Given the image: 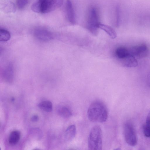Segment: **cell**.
<instances>
[{"mask_svg": "<svg viewBox=\"0 0 150 150\" xmlns=\"http://www.w3.org/2000/svg\"><path fill=\"white\" fill-rule=\"evenodd\" d=\"M63 0H37L32 5V9L41 13L52 11L62 5Z\"/></svg>", "mask_w": 150, "mask_h": 150, "instance_id": "obj_2", "label": "cell"}, {"mask_svg": "<svg viewBox=\"0 0 150 150\" xmlns=\"http://www.w3.org/2000/svg\"><path fill=\"white\" fill-rule=\"evenodd\" d=\"M116 23L117 24H118L119 21V9L118 7H117L116 9Z\"/></svg>", "mask_w": 150, "mask_h": 150, "instance_id": "obj_20", "label": "cell"}, {"mask_svg": "<svg viewBox=\"0 0 150 150\" xmlns=\"http://www.w3.org/2000/svg\"><path fill=\"white\" fill-rule=\"evenodd\" d=\"M12 64L9 63L6 65L2 71V76L4 79L7 82H12L14 77V69Z\"/></svg>", "mask_w": 150, "mask_h": 150, "instance_id": "obj_8", "label": "cell"}, {"mask_svg": "<svg viewBox=\"0 0 150 150\" xmlns=\"http://www.w3.org/2000/svg\"><path fill=\"white\" fill-rule=\"evenodd\" d=\"M21 137V133L18 130H14L11 132L9 137L8 141L11 145H14L18 143Z\"/></svg>", "mask_w": 150, "mask_h": 150, "instance_id": "obj_13", "label": "cell"}, {"mask_svg": "<svg viewBox=\"0 0 150 150\" xmlns=\"http://www.w3.org/2000/svg\"><path fill=\"white\" fill-rule=\"evenodd\" d=\"M11 38V34L7 30L4 29H0V41L6 42L9 40Z\"/></svg>", "mask_w": 150, "mask_h": 150, "instance_id": "obj_17", "label": "cell"}, {"mask_svg": "<svg viewBox=\"0 0 150 150\" xmlns=\"http://www.w3.org/2000/svg\"><path fill=\"white\" fill-rule=\"evenodd\" d=\"M39 119V117L37 115L33 116L31 118V120L33 122H36L38 121Z\"/></svg>", "mask_w": 150, "mask_h": 150, "instance_id": "obj_21", "label": "cell"}, {"mask_svg": "<svg viewBox=\"0 0 150 150\" xmlns=\"http://www.w3.org/2000/svg\"><path fill=\"white\" fill-rule=\"evenodd\" d=\"M57 112L59 116L65 118H69L72 115L70 109L64 105L59 106L57 109Z\"/></svg>", "mask_w": 150, "mask_h": 150, "instance_id": "obj_11", "label": "cell"}, {"mask_svg": "<svg viewBox=\"0 0 150 150\" xmlns=\"http://www.w3.org/2000/svg\"><path fill=\"white\" fill-rule=\"evenodd\" d=\"M122 60L124 66L126 67H135L138 64L134 56L130 54Z\"/></svg>", "mask_w": 150, "mask_h": 150, "instance_id": "obj_10", "label": "cell"}, {"mask_svg": "<svg viewBox=\"0 0 150 150\" xmlns=\"http://www.w3.org/2000/svg\"><path fill=\"white\" fill-rule=\"evenodd\" d=\"M123 134L125 140L129 146H133L137 143V139L134 128L129 122H126L123 126Z\"/></svg>", "mask_w": 150, "mask_h": 150, "instance_id": "obj_4", "label": "cell"}, {"mask_svg": "<svg viewBox=\"0 0 150 150\" xmlns=\"http://www.w3.org/2000/svg\"><path fill=\"white\" fill-rule=\"evenodd\" d=\"M144 126L150 130V111L147 115L145 124Z\"/></svg>", "mask_w": 150, "mask_h": 150, "instance_id": "obj_19", "label": "cell"}, {"mask_svg": "<svg viewBox=\"0 0 150 150\" xmlns=\"http://www.w3.org/2000/svg\"><path fill=\"white\" fill-rule=\"evenodd\" d=\"M100 23L96 9L93 7L91 8L88 13L87 23V28L92 33L95 34L97 33Z\"/></svg>", "mask_w": 150, "mask_h": 150, "instance_id": "obj_5", "label": "cell"}, {"mask_svg": "<svg viewBox=\"0 0 150 150\" xmlns=\"http://www.w3.org/2000/svg\"><path fill=\"white\" fill-rule=\"evenodd\" d=\"M88 147L89 150H102V132L99 126L95 125L91 128L88 137Z\"/></svg>", "mask_w": 150, "mask_h": 150, "instance_id": "obj_3", "label": "cell"}, {"mask_svg": "<svg viewBox=\"0 0 150 150\" xmlns=\"http://www.w3.org/2000/svg\"><path fill=\"white\" fill-rule=\"evenodd\" d=\"M87 115L90 121L102 123L107 120L108 112L106 106L103 103L96 101L93 102L89 106Z\"/></svg>", "mask_w": 150, "mask_h": 150, "instance_id": "obj_1", "label": "cell"}, {"mask_svg": "<svg viewBox=\"0 0 150 150\" xmlns=\"http://www.w3.org/2000/svg\"><path fill=\"white\" fill-rule=\"evenodd\" d=\"M148 50L146 45L145 44H141L134 47L129 51L130 54L134 56L143 57L148 55Z\"/></svg>", "mask_w": 150, "mask_h": 150, "instance_id": "obj_7", "label": "cell"}, {"mask_svg": "<svg viewBox=\"0 0 150 150\" xmlns=\"http://www.w3.org/2000/svg\"><path fill=\"white\" fill-rule=\"evenodd\" d=\"M15 98H11V100L12 101H14V100Z\"/></svg>", "mask_w": 150, "mask_h": 150, "instance_id": "obj_22", "label": "cell"}, {"mask_svg": "<svg viewBox=\"0 0 150 150\" xmlns=\"http://www.w3.org/2000/svg\"><path fill=\"white\" fill-rule=\"evenodd\" d=\"M34 34L38 39L43 42L50 41L53 38V35L51 32L42 28L35 29L34 31Z\"/></svg>", "mask_w": 150, "mask_h": 150, "instance_id": "obj_6", "label": "cell"}, {"mask_svg": "<svg viewBox=\"0 0 150 150\" xmlns=\"http://www.w3.org/2000/svg\"><path fill=\"white\" fill-rule=\"evenodd\" d=\"M29 0H17V5L20 9L23 8L28 4Z\"/></svg>", "mask_w": 150, "mask_h": 150, "instance_id": "obj_18", "label": "cell"}, {"mask_svg": "<svg viewBox=\"0 0 150 150\" xmlns=\"http://www.w3.org/2000/svg\"><path fill=\"white\" fill-rule=\"evenodd\" d=\"M99 28L105 31L112 39H115L116 38V32L111 27L100 23L99 25Z\"/></svg>", "mask_w": 150, "mask_h": 150, "instance_id": "obj_14", "label": "cell"}, {"mask_svg": "<svg viewBox=\"0 0 150 150\" xmlns=\"http://www.w3.org/2000/svg\"><path fill=\"white\" fill-rule=\"evenodd\" d=\"M115 53L117 57L119 59H122L130 54L129 51L126 48L120 47L117 48Z\"/></svg>", "mask_w": 150, "mask_h": 150, "instance_id": "obj_15", "label": "cell"}, {"mask_svg": "<svg viewBox=\"0 0 150 150\" xmlns=\"http://www.w3.org/2000/svg\"><path fill=\"white\" fill-rule=\"evenodd\" d=\"M38 106L40 109L46 112H50L52 110V103L49 101H42L40 103Z\"/></svg>", "mask_w": 150, "mask_h": 150, "instance_id": "obj_16", "label": "cell"}, {"mask_svg": "<svg viewBox=\"0 0 150 150\" xmlns=\"http://www.w3.org/2000/svg\"><path fill=\"white\" fill-rule=\"evenodd\" d=\"M76 134V127L74 125L69 126L66 129L64 135L65 139L66 141L72 140L75 137Z\"/></svg>", "mask_w": 150, "mask_h": 150, "instance_id": "obj_12", "label": "cell"}, {"mask_svg": "<svg viewBox=\"0 0 150 150\" xmlns=\"http://www.w3.org/2000/svg\"><path fill=\"white\" fill-rule=\"evenodd\" d=\"M66 9L67 16L69 21L71 23L75 22V17L72 3L70 0H67Z\"/></svg>", "mask_w": 150, "mask_h": 150, "instance_id": "obj_9", "label": "cell"}]
</instances>
